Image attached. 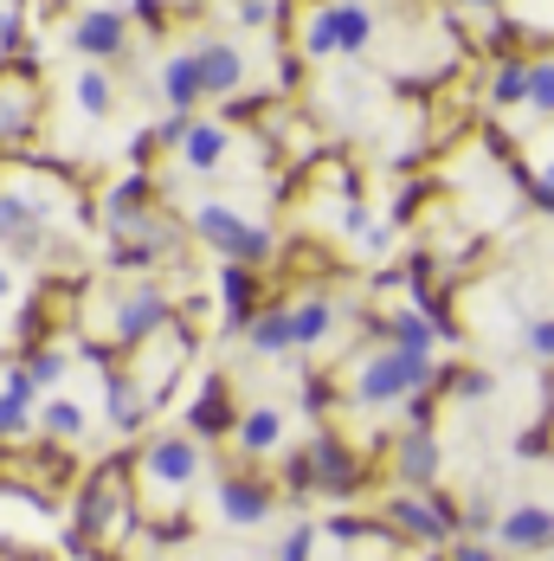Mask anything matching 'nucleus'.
<instances>
[{"label":"nucleus","instance_id":"f257e3e1","mask_svg":"<svg viewBox=\"0 0 554 561\" xmlns=\"http://www.w3.org/2000/svg\"><path fill=\"white\" fill-rule=\"evenodd\" d=\"M136 504H142V484H136V451H123L111 465H97L78 491L71 510V542L91 549V556H111L136 536Z\"/></svg>","mask_w":554,"mask_h":561},{"label":"nucleus","instance_id":"f03ea898","mask_svg":"<svg viewBox=\"0 0 554 561\" xmlns=\"http://www.w3.org/2000/svg\"><path fill=\"white\" fill-rule=\"evenodd\" d=\"M426 388H445V368L432 355H419V348L388 342V348H368V355H361L348 400L368 407V413H388L393 400H413V393H426Z\"/></svg>","mask_w":554,"mask_h":561},{"label":"nucleus","instance_id":"7ed1b4c3","mask_svg":"<svg viewBox=\"0 0 554 561\" xmlns=\"http://www.w3.org/2000/svg\"><path fill=\"white\" fill-rule=\"evenodd\" d=\"M200 465H207V451L194 433H162V439H149V446L136 451V484H142V510L168 523V491L181 497L194 478H200Z\"/></svg>","mask_w":554,"mask_h":561},{"label":"nucleus","instance_id":"20e7f679","mask_svg":"<svg viewBox=\"0 0 554 561\" xmlns=\"http://www.w3.org/2000/svg\"><path fill=\"white\" fill-rule=\"evenodd\" d=\"M381 523H388V536L426 542V549H451L464 536V510L451 504L445 491H393L381 504Z\"/></svg>","mask_w":554,"mask_h":561},{"label":"nucleus","instance_id":"39448f33","mask_svg":"<svg viewBox=\"0 0 554 561\" xmlns=\"http://www.w3.org/2000/svg\"><path fill=\"white\" fill-rule=\"evenodd\" d=\"M168 323H181V304L168 297L162 284H123L111 297V310H104V336L97 342H111V348H142L149 336H162Z\"/></svg>","mask_w":554,"mask_h":561},{"label":"nucleus","instance_id":"423d86ee","mask_svg":"<svg viewBox=\"0 0 554 561\" xmlns=\"http://www.w3.org/2000/svg\"><path fill=\"white\" fill-rule=\"evenodd\" d=\"M187 362H194V330H187V323H168L162 336H149L142 348H129V355H123V368L136 375V388L149 393V407H155V413L174 400V381L187 375Z\"/></svg>","mask_w":554,"mask_h":561},{"label":"nucleus","instance_id":"0eeeda50","mask_svg":"<svg viewBox=\"0 0 554 561\" xmlns=\"http://www.w3.org/2000/svg\"><path fill=\"white\" fill-rule=\"evenodd\" d=\"M187 226L200 232V245H213V252H220L226 265H265V259L277 252V232H272V226L239 220L226 201H200Z\"/></svg>","mask_w":554,"mask_h":561},{"label":"nucleus","instance_id":"6e6552de","mask_svg":"<svg viewBox=\"0 0 554 561\" xmlns=\"http://www.w3.org/2000/svg\"><path fill=\"white\" fill-rule=\"evenodd\" d=\"M39 116H46V91H39L33 65H20V71L0 65V156H26L39 136Z\"/></svg>","mask_w":554,"mask_h":561},{"label":"nucleus","instance_id":"1a4fd4ad","mask_svg":"<svg viewBox=\"0 0 554 561\" xmlns=\"http://www.w3.org/2000/svg\"><path fill=\"white\" fill-rule=\"evenodd\" d=\"M272 510H277V484L258 465H239L213 484V516L226 529H258V523H272Z\"/></svg>","mask_w":554,"mask_h":561},{"label":"nucleus","instance_id":"9d476101","mask_svg":"<svg viewBox=\"0 0 554 561\" xmlns=\"http://www.w3.org/2000/svg\"><path fill=\"white\" fill-rule=\"evenodd\" d=\"M65 46H71V53H84L91 65L123 58V53H129V13H123V7H91V13H78V20H71V33H65Z\"/></svg>","mask_w":554,"mask_h":561},{"label":"nucleus","instance_id":"9b49d317","mask_svg":"<svg viewBox=\"0 0 554 561\" xmlns=\"http://www.w3.org/2000/svg\"><path fill=\"white\" fill-rule=\"evenodd\" d=\"M310 471H316V497H323V491H330V497H355V491H361V478H368L361 451L348 446L342 433L310 439Z\"/></svg>","mask_w":554,"mask_h":561},{"label":"nucleus","instance_id":"f8f14e48","mask_svg":"<svg viewBox=\"0 0 554 561\" xmlns=\"http://www.w3.org/2000/svg\"><path fill=\"white\" fill-rule=\"evenodd\" d=\"M239 407H232V375H207L200 381V400L187 407V433L200 439V446H213V439H232L239 433Z\"/></svg>","mask_w":554,"mask_h":561},{"label":"nucleus","instance_id":"ddd939ff","mask_svg":"<svg viewBox=\"0 0 554 561\" xmlns=\"http://www.w3.org/2000/svg\"><path fill=\"white\" fill-rule=\"evenodd\" d=\"M439 471H445L439 433H400L393 439V478L406 491H439Z\"/></svg>","mask_w":554,"mask_h":561},{"label":"nucleus","instance_id":"4468645a","mask_svg":"<svg viewBox=\"0 0 554 561\" xmlns=\"http://www.w3.org/2000/svg\"><path fill=\"white\" fill-rule=\"evenodd\" d=\"M194 53H200V84H207V98L239 104V91H245V58H239V46H232V39H213V33H200Z\"/></svg>","mask_w":554,"mask_h":561},{"label":"nucleus","instance_id":"2eb2a0df","mask_svg":"<svg viewBox=\"0 0 554 561\" xmlns=\"http://www.w3.org/2000/svg\"><path fill=\"white\" fill-rule=\"evenodd\" d=\"M497 542L509 556H542V549H554V510L549 504H509Z\"/></svg>","mask_w":554,"mask_h":561},{"label":"nucleus","instance_id":"dca6fc26","mask_svg":"<svg viewBox=\"0 0 554 561\" xmlns=\"http://www.w3.org/2000/svg\"><path fill=\"white\" fill-rule=\"evenodd\" d=\"M33 420H39V381H33L26 368H13V375L0 381V446H7V439H26Z\"/></svg>","mask_w":554,"mask_h":561},{"label":"nucleus","instance_id":"f3484780","mask_svg":"<svg viewBox=\"0 0 554 561\" xmlns=\"http://www.w3.org/2000/svg\"><path fill=\"white\" fill-rule=\"evenodd\" d=\"M104 400H111L104 413H111V426L123 433V439H129V433H142V426H149V413H155V407H149V393L136 388V375H129V368H111V375H104Z\"/></svg>","mask_w":554,"mask_h":561},{"label":"nucleus","instance_id":"a211bd4d","mask_svg":"<svg viewBox=\"0 0 554 561\" xmlns=\"http://www.w3.org/2000/svg\"><path fill=\"white\" fill-rule=\"evenodd\" d=\"M284 439V413H277V400H258V407H245V420H239V433H232V446L245 451V465H265Z\"/></svg>","mask_w":554,"mask_h":561},{"label":"nucleus","instance_id":"6ab92c4d","mask_svg":"<svg viewBox=\"0 0 554 561\" xmlns=\"http://www.w3.org/2000/svg\"><path fill=\"white\" fill-rule=\"evenodd\" d=\"M155 91L168 98V111H194V104L207 98V84H200V53H194V46H187V53H168Z\"/></svg>","mask_w":554,"mask_h":561},{"label":"nucleus","instance_id":"aec40b11","mask_svg":"<svg viewBox=\"0 0 554 561\" xmlns=\"http://www.w3.org/2000/svg\"><path fill=\"white\" fill-rule=\"evenodd\" d=\"M252 355H265V362H284V355H297V323H290V304L284 297H265V310H258V323H252Z\"/></svg>","mask_w":554,"mask_h":561},{"label":"nucleus","instance_id":"412c9836","mask_svg":"<svg viewBox=\"0 0 554 561\" xmlns=\"http://www.w3.org/2000/svg\"><path fill=\"white\" fill-rule=\"evenodd\" d=\"M529 65H535L529 53H509L490 65V78H484V104L490 111H516V104L529 111Z\"/></svg>","mask_w":554,"mask_h":561},{"label":"nucleus","instance_id":"4be33fe9","mask_svg":"<svg viewBox=\"0 0 554 561\" xmlns=\"http://www.w3.org/2000/svg\"><path fill=\"white\" fill-rule=\"evenodd\" d=\"M226 156H232V129H226V123H194L181 162H187L194 174H213V169H226Z\"/></svg>","mask_w":554,"mask_h":561},{"label":"nucleus","instance_id":"5701e85b","mask_svg":"<svg viewBox=\"0 0 554 561\" xmlns=\"http://www.w3.org/2000/svg\"><path fill=\"white\" fill-rule=\"evenodd\" d=\"M213 297H220V310H245V317H258V310H265V304H258V265H226L220 259Z\"/></svg>","mask_w":554,"mask_h":561},{"label":"nucleus","instance_id":"b1692460","mask_svg":"<svg viewBox=\"0 0 554 561\" xmlns=\"http://www.w3.org/2000/svg\"><path fill=\"white\" fill-rule=\"evenodd\" d=\"M290 323H297V348H316L335 323V304L330 297H297V304H290Z\"/></svg>","mask_w":554,"mask_h":561},{"label":"nucleus","instance_id":"393cba45","mask_svg":"<svg viewBox=\"0 0 554 561\" xmlns=\"http://www.w3.org/2000/svg\"><path fill=\"white\" fill-rule=\"evenodd\" d=\"M39 426H46V439L65 446V439H78L84 433V407L71 400V393H53V400H39Z\"/></svg>","mask_w":554,"mask_h":561},{"label":"nucleus","instance_id":"a878e982","mask_svg":"<svg viewBox=\"0 0 554 561\" xmlns=\"http://www.w3.org/2000/svg\"><path fill=\"white\" fill-rule=\"evenodd\" d=\"M71 98H78V111H84V116H111V104H116V84H111V71H97V65H84V71L71 78Z\"/></svg>","mask_w":554,"mask_h":561},{"label":"nucleus","instance_id":"bb28decb","mask_svg":"<svg viewBox=\"0 0 554 561\" xmlns=\"http://www.w3.org/2000/svg\"><path fill=\"white\" fill-rule=\"evenodd\" d=\"M381 336H393L400 348H419V355H432V317H419V310H393V317H381Z\"/></svg>","mask_w":554,"mask_h":561},{"label":"nucleus","instance_id":"cd10ccee","mask_svg":"<svg viewBox=\"0 0 554 561\" xmlns=\"http://www.w3.org/2000/svg\"><path fill=\"white\" fill-rule=\"evenodd\" d=\"M277 478H284V497H290L297 510L310 504V497H316V471H310V446H303V451H284Z\"/></svg>","mask_w":554,"mask_h":561},{"label":"nucleus","instance_id":"c85d7f7f","mask_svg":"<svg viewBox=\"0 0 554 561\" xmlns=\"http://www.w3.org/2000/svg\"><path fill=\"white\" fill-rule=\"evenodd\" d=\"M20 368H26L39 388H58V381H65V368H71V355H65L58 342H39V348H26V355H20Z\"/></svg>","mask_w":554,"mask_h":561},{"label":"nucleus","instance_id":"c756f323","mask_svg":"<svg viewBox=\"0 0 554 561\" xmlns=\"http://www.w3.org/2000/svg\"><path fill=\"white\" fill-rule=\"evenodd\" d=\"M490 388H497V381H490L484 368H451V375H445V393H451V400H464V407L490 400Z\"/></svg>","mask_w":554,"mask_h":561},{"label":"nucleus","instance_id":"7c9ffc66","mask_svg":"<svg viewBox=\"0 0 554 561\" xmlns=\"http://www.w3.org/2000/svg\"><path fill=\"white\" fill-rule=\"evenodd\" d=\"M529 116H554V58L549 53L529 65Z\"/></svg>","mask_w":554,"mask_h":561},{"label":"nucleus","instance_id":"2f4dec72","mask_svg":"<svg viewBox=\"0 0 554 561\" xmlns=\"http://www.w3.org/2000/svg\"><path fill=\"white\" fill-rule=\"evenodd\" d=\"M316 536H323L316 523H297V529L277 542V556H272V561H310V556H316Z\"/></svg>","mask_w":554,"mask_h":561},{"label":"nucleus","instance_id":"473e14b6","mask_svg":"<svg viewBox=\"0 0 554 561\" xmlns=\"http://www.w3.org/2000/svg\"><path fill=\"white\" fill-rule=\"evenodd\" d=\"M497 529H503V510L490 497H471L464 504V536H497Z\"/></svg>","mask_w":554,"mask_h":561},{"label":"nucleus","instance_id":"72a5a7b5","mask_svg":"<svg viewBox=\"0 0 554 561\" xmlns=\"http://www.w3.org/2000/svg\"><path fill=\"white\" fill-rule=\"evenodd\" d=\"M330 407H335V381H330V375H310V381H303V413H310V420H323Z\"/></svg>","mask_w":554,"mask_h":561},{"label":"nucleus","instance_id":"f704fd0d","mask_svg":"<svg viewBox=\"0 0 554 561\" xmlns=\"http://www.w3.org/2000/svg\"><path fill=\"white\" fill-rule=\"evenodd\" d=\"M239 20L245 26H272V20H284V0H239Z\"/></svg>","mask_w":554,"mask_h":561},{"label":"nucleus","instance_id":"c9c22d12","mask_svg":"<svg viewBox=\"0 0 554 561\" xmlns=\"http://www.w3.org/2000/svg\"><path fill=\"white\" fill-rule=\"evenodd\" d=\"M522 342H529V355L554 362V323H549V317H542V323H529V336H522Z\"/></svg>","mask_w":554,"mask_h":561},{"label":"nucleus","instance_id":"e433bc0d","mask_svg":"<svg viewBox=\"0 0 554 561\" xmlns=\"http://www.w3.org/2000/svg\"><path fill=\"white\" fill-rule=\"evenodd\" d=\"M129 13H136V20H142L149 33H168V0H136Z\"/></svg>","mask_w":554,"mask_h":561},{"label":"nucleus","instance_id":"4c0bfd02","mask_svg":"<svg viewBox=\"0 0 554 561\" xmlns=\"http://www.w3.org/2000/svg\"><path fill=\"white\" fill-rule=\"evenodd\" d=\"M20 39H26V20L20 13H0V53H20Z\"/></svg>","mask_w":554,"mask_h":561},{"label":"nucleus","instance_id":"58836bf2","mask_svg":"<svg viewBox=\"0 0 554 561\" xmlns=\"http://www.w3.org/2000/svg\"><path fill=\"white\" fill-rule=\"evenodd\" d=\"M445 561H503V556L490 549V542H451V556Z\"/></svg>","mask_w":554,"mask_h":561},{"label":"nucleus","instance_id":"ea45409f","mask_svg":"<svg viewBox=\"0 0 554 561\" xmlns=\"http://www.w3.org/2000/svg\"><path fill=\"white\" fill-rule=\"evenodd\" d=\"M529 187V201L542 207V214H554V174H542V181H522Z\"/></svg>","mask_w":554,"mask_h":561},{"label":"nucleus","instance_id":"a19ab883","mask_svg":"<svg viewBox=\"0 0 554 561\" xmlns=\"http://www.w3.org/2000/svg\"><path fill=\"white\" fill-rule=\"evenodd\" d=\"M393 245V226H368V232H361V252H388Z\"/></svg>","mask_w":554,"mask_h":561},{"label":"nucleus","instance_id":"79ce46f5","mask_svg":"<svg viewBox=\"0 0 554 561\" xmlns=\"http://www.w3.org/2000/svg\"><path fill=\"white\" fill-rule=\"evenodd\" d=\"M464 13H503V0H458Z\"/></svg>","mask_w":554,"mask_h":561},{"label":"nucleus","instance_id":"37998d69","mask_svg":"<svg viewBox=\"0 0 554 561\" xmlns=\"http://www.w3.org/2000/svg\"><path fill=\"white\" fill-rule=\"evenodd\" d=\"M7 297H13V278H7V265H0V304H7Z\"/></svg>","mask_w":554,"mask_h":561},{"label":"nucleus","instance_id":"c03bdc74","mask_svg":"<svg viewBox=\"0 0 554 561\" xmlns=\"http://www.w3.org/2000/svg\"><path fill=\"white\" fill-rule=\"evenodd\" d=\"M13 561H46V556H33V549H13Z\"/></svg>","mask_w":554,"mask_h":561},{"label":"nucleus","instance_id":"a18cd8bd","mask_svg":"<svg viewBox=\"0 0 554 561\" xmlns=\"http://www.w3.org/2000/svg\"><path fill=\"white\" fill-rule=\"evenodd\" d=\"M549 174H554V169H549Z\"/></svg>","mask_w":554,"mask_h":561}]
</instances>
